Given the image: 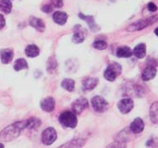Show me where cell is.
<instances>
[{
	"label": "cell",
	"mask_w": 158,
	"mask_h": 148,
	"mask_svg": "<svg viewBox=\"0 0 158 148\" xmlns=\"http://www.w3.org/2000/svg\"><path fill=\"white\" fill-rule=\"evenodd\" d=\"M28 127V120L17 121L8 125L0 132V141L9 142L17 139L21 132Z\"/></svg>",
	"instance_id": "1"
},
{
	"label": "cell",
	"mask_w": 158,
	"mask_h": 148,
	"mask_svg": "<svg viewBox=\"0 0 158 148\" xmlns=\"http://www.w3.org/2000/svg\"><path fill=\"white\" fill-rule=\"evenodd\" d=\"M158 22V15L155 16H152V17L147 18V19H139L135 21L131 24L128 26L127 29V31L128 32H135L140 31L142 29H146L148 26L152 25L155 23Z\"/></svg>",
	"instance_id": "2"
},
{
	"label": "cell",
	"mask_w": 158,
	"mask_h": 148,
	"mask_svg": "<svg viewBox=\"0 0 158 148\" xmlns=\"http://www.w3.org/2000/svg\"><path fill=\"white\" fill-rule=\"evenodd\" d=\"M60 125L65 128H75L78 124L76 115L73 111H64L59 117Z\"/></svg>",
	"instance_id": "3"
},
{
	"label": "cell",
	"mask_w": 158,
	"mask_h": 148,
	"mask_svg": "<svg viewBox=\"0 0 158 148\" xmlns=\"http://www.w3.org/2000/svg\"><path fill=\"white\" fill-rule=\"evenodd\" d=\"M121 71H122V68L121 65H119L118 63H113L107 66L104 73V77L108 81L113 82L121 74Z\"/></svg>",
	"instance_id": "4"
},
{
	"label": "cell",
	"mask_w": 158,
	"mask_h": 148,
	"mask_svg": "<svg viewBox=\"0 0 158 148\" xmlns=\"http://www.w3.org/2000/svg\"><path fill=\"white\" fill-rule=\"evenodd\" d=\"M91 105L94 110L98 113L106 112L110 107L109 103L107 102L106 100L102 96H100V95H96V96L92 98Z\"/></svg>",
	"instance_id": "5"
},
{
	"label": "cell",
	"mask_w": 158,
	"mask_h": 148,
	"mask_svg": "<svg viewBox=\"0 0 158 148\" xmlns=\"http://www.w3.org/2000/svg\"><path fill=\"white\" fill-rule=\"evenodd\" d=\"M57 139V132L55 128L53 127H48L46 128L42 133L41 140L42 142L46 146H50L55 142Z\"/></svg>",
	"instance_id": "6"
},
{
	"label": "cell",
	"mask_w": 158,
	"mask_h": 148,
	"mask_svg": "<svg viewBox=\"0 0 158 148\" xmlns=\"http://www.w3.org/2000/svg\"><path fill=\"white\" fill-rule=\"evenodd\" d=\"M88 106H89L88 100H87L85 98L81 97V98H79V99H76L74 102L72 103V111H73L75 115H80L81 114L85 109L88 108Z\"/></svg>",
	"instance_id": "7"
},
{
	"label": "cell",
	"mask_w": 158,
	"mask_h": 148,
	"mask_svg": "<svg viewBox=\"0 0 158 148\" xmlns=\"http://www.w3.org/2000/svg\"><path fill=\"white\" fill-rule=\"evenodd\" d=\"M73 31H74V35L72 37V42L75 44L83 43L85 40V35H86L85 29L82 28L81 25L77 24L75 26Z\"/></svg>",
	"instance_id": "8"
},
{
	"label": "cell",
	"mask_w": 158,
	"mask_h": 148,
	"mask_svg": "<svg viewBox=\"0 0 158 148\" xmlns=\"http://www.w3.org/2000/svg\"><path fill=\"white\" fill-rule=\"evenodd\" d=\"M118 109L122 114H127L131 111L134 107V102L130 98H125L121 100L117 104Z\"/></svg>",
	"instance_id": "9"
},
{
	"label": "cell",
	"mask_w": 158,
	"mask_h": 148,
	"mask_svg": "<svg viewBox=\"0 0 158 148\" xmlns=\"http://www.w3.org/2000/svg\"><path fill=\"white\" fill-rule=\"evenodd\" d=\"M78 16L81 18V19L84 20V21H85L89 26V29L91 30L93 33H97L101 30V27H99L98 24L95 23V19L93 16H89V15H85L82 13H80Z\"/></svg>",
	"instance_id": "10"
},
{
	"label": "cell",
	"mask_w": 158,
	"mask_h": 148,
	"mask_svg": "<svg viewBox=\"0 0 158 148\" xmlns=\"http://www.w3.org/2000/svg\"><path fill=\"white\" fill-rule=\"evenodd\" d=\"M40 107L45 112H52L55 108V100L51 96L42 99L40 101Z\"/></svg>",
	"instance_id": "11"
},
{
	"label": "cell",
	"mask_w": 158,
	"mask_h": 148,
	"mask_svg": "<svg viewBox=\"0 0 158 148\" xmlns=\"http://www.w3.org/2000/svg\"><path fill=\"white\" fill-rule=\"evenodd\" d=\"M144 127H145V124H144L142 119L140 117H137L131 123L130 131H131L133 134H139L143 131Z\"/></svg>",
	"instance_id": "12"
},
{
	"label": "cell",
	"mask_w": 158,
	"mask_h": 148,
	"mask_svg": "<svg viewBox=\"0 0 158 148\" xmlns=\"http://www.w3.org/2000/svg\"><path fill=\"white\" fill-rule=\"evenodd\" d=\"M98 83H99V80L97 78H94V77L86 78L85 80H83V83H82V91L85 92L92 91L96 87Z\"/></svg>",
	"instance_id": "13"
},
{
	"label": "cell",
	"mask_w": 158,
	"mask_h": 148,
	"mask_svg": "<svg viewBox=\"0 0 158 148\" xmlns=\"http://www.w3.org/2000/svg\"><path fill=\"white\" fill-rule=\"evenodd\" d=\"M156 75V69L155 66H148L145 69L141 74V79L144 81H149L151 80H153Z\"/></svg>",
	"instance_id": "14"
},
{
	"label": "cell",
	"mask_w": 158,
	"mask_h": 148,
	"mask_svg": "<svg viewBox=\"0 0 158 148\" xmlns=\"http://www.w3.org/2000/svg\"><path fill=\"white\" fill-rule=\"evenodd\" d=\"M29 25L35 28L37 31L44 32L45 29V24L44 23V21L41 19L36 17H30L29 20Z\"/></svg>",
	"instance_id": "15"
},
{
	"label": "cell",
	"mask_w": 158,
	"mask_h": 148,
	"mask_svg": "<svg viewBox=\"0 0 158 148\" xmlns=\"http://www.w3.org/2000/svg\"><path fill=\"white\" fill-rule=\"evenodd\" d=\"M0 57L3 64H9L14 58V51L11 49H3L0 51Z\"/></svg>",
	"instance_id": "16"
},
{
	"label": "cell",
	"mask_w": 158,
	"mask_h": 148,
	"mask_svg": "<svg viewBox=\"0 0 158 148\" xmlns=\"http://www.w3.org/2000/svg\"><path fill=\"white\" fill-rule=\"evenodd\" d=\"M68 19V15L65 12L57 11L53 15V20L59 25H64Z\"/></svg>",
	"instance_id": "17"
},
{
	"label": "cell",
	"mask_w": 158,
	"mask_h": 148,
	"mask_svg": "<svg viewBox=\"0 0 158 148\" xmlns=\"http://www.w3.org/2000/svg\"><path fill=\"white\" fill-rule=\"evenodd\" d=\"M133 54L138 59H143L147 54V46L143 43L139 44L133 49Z\"/></svg>",
	"instance_id": "18"
},
{
	"label": "cell",
	"mask_w": 158,
	"mask_h": 148,
	"mask_svg": "<svg viewBox=\"0 0 158 148\" xmlns=\"http://www.w3.org/2000/svg\"><path fill=\"white\" fill-rule=\"evenodd\" d=\"M132 54L133 51L128 46H121L116 50V56L118 58H129Z\"/></svg>",
	"instance_id": "19"
},
{
	"label": "cell",
	"mask_w": 158,
	"mask_h": 148,
	"mask_svg": "<svg viewBox=\"0 0 158 148\" xmlns=\"http://www.w3.org/2000/svg\"><path fill=\"white\" fill-rule=\"evenodd\" d=\"M150 119L154 124H158V101L152 104L149 111Z\"/></svg>",
	"instance_id": "20"
},
{
	"label": "cell",
	"mask_w": 158,
	"mask_h": 148,
	"mask_svg": "<svg viewBox=\"0 0 158 148\" xmlns=\"http://www.w3.org/2000/svg\"><path fill=\"white\" fill-rule=\"evenodd\" d=\"M86 142V141L84 139H73L71 141H69L65 144H64L60 146V147H67V148H78V147H83L85 144Z\"/></svg>",
	"instance_id": "21"
},
{
	"label": "cell",
	"mask_w": 158,
	"mask_h": 148,
	"mask_svg": "<svg viewBox=\"0 0 158 148\" xmlns=\"http://www.w3.org/2000/svg\"><path fill=\"white\" fill-rule=\"evenodd\" d=\"M25 54L29 58H35L40 55V50L37 45L35 44H29L25 48Z\"/></svg>",
	"instance_id": "22"
},
{
	"label": "cell",
	"mask_w": 158,
	"mask_h": 148,
	"mask_svg": "<svg viewBox=\"0 0 158 148\" xmlns=\"http://www.w3.org/2000/svg\"><path fill=\"white\" fill-rule=\"evenodd\" d=\"M28 68H29L28 62L23 58H20V59L16 60V61L15 62V65H14V69L16 71H20L22 70H25V69Z\"/></svg>",
	"instance_id": "23"
},
{
	"label": "cell",
	"mask_w": 158,
	"mask_h": 148,
	"mask_svg": "<svg viewBox=\"0 0 158 148\" xmlns=\"http://www.w3.org/2000/svg\"><path fill=\"white\" fill-rule=\"evenodd\" d=\"M61 86L64 90H66L69 92H72V91H75V80H72V79H64L61 83Z\"/></svg>",
	"instance_id": "24"
},
{
	"label": "cell",
	"mask_w": 158,
	"mask_h": 148,
	"mask_svg": "<svg viewBox=\"0 0 158 148\" xmlns=\"http://www.w3.org/2000/svg\"><path fill=\"white\" fill-rule=\"evenodd\" d=\"M0 10L8 15L12 11V3L10 0H0Z\"/></svg>",
	"instance_id": "25"
},
{
	"label": "cell",
	"mask_w": 158,
	"mask_h": 148,
	"mask_svg": "<svg viewBox=\"0 0 158 148\" xmlns=\"http://www.w3.org/2000/svg\"><path fill=\"white\" fill-rule=\"evenodd\" d=\"M41 125V121L36 117H31L28 119V127L29 130H36Z\"/></svg>",
	"instance_id": "26"
},
{
	"label": "cell",
	"mask_w": 158,
	"mask_h": 148,
	"mask_svg": "<svg viewBox=\"0 0 158 148\" xmlns=\"http://www.w3.org/2000/svg\"><path fill=\"white\" fill-rule=\"evenodd\" d=\"M56 68H57V60H55L54 56L49 57L47 61V71L52 74L56 70Z\"/></svg>",
	"instance_id": "27"
},
{
	"label": "cell",
	"mask_w": 158,
	"mask_h": 148,
	"mask_svg": "<svg viewBox=\"0 0 158 148\" xmlns=\"http://www.w3.org/2000/svg\"><path fill=\"white\" fill-rule=\"evenodd\" d=\"M107 46L108 44L105 40H96L93 43V48L96 49L98 50H104L107 48Z\"/></svg>",
	"instance_id": "28"
},
{
	"label": "cell",
	"mask_w": 158,
	"mask_h": 148,
	"mask_svg": "<svg viewBox=\"0 0 158 148\" xmlns=\"http://www.w3.org/2000/svg\"><path fill=\"white\" fill-rule=\"evenodd\" d=\"M54 9V7H53V4L52 3H48V4H44V5L41 8V10L45 13V14H49L51 13Z\"/></svg>",
	"instance_id": "29"
},
{
	"label": "cell",
	"mask_w": 158,
	"mask_h": 148,
	"mask_svg": "<svg viewBox=\"0 0 158 148\" xmlns=\"http://www.w3.org/2000/svg\"><path fill=\"white\" fill-rule=\"evenodd\" d=\"M49 1L55 8H62L64 6L63 0H49Z\"/></svg>",
	"instance_id": "30"
},
{
	"label": "cell",
	"mask_w": 158,
	"mask_h": 148,
	"mask_svg": "<svg viewBox=\"0 0 158 148\" xmlns=\"http://www.w3.org/2000/svg\"><path fill=\"white\" fill-rule=\"evenodd\" d=\"M147 9L151 12H156L157 10V6L154 3H149L147 4Z\"/></svg>",
	"instance_id": "31"
},
{
	"label": "cell",
	"mask_w": 158,
	"mask_h": 148,
	"mask_svg": "<svg viewBox=\"0 0 158 148\" xmlns=\"http://www.w3.org/2000/svg\"><path fill=\"white\" fill-rule=\"evenodd\" d=\"M6 24L5 19H4V17L3 15H0V29H2L3 28H4V26Z\"/></svg>",
	"instance_id": "32"
},
{
	"label": "cell",
	"mask_w": 158,
	"mask_h": 148,
	"mask_svg": "<svg viewBox=\"0 0 158 148\" xmlns=\"http://www.w3.org/2000/svg\"><path fill=\"white\" fill-rule=\"evenodd\" d=\"M154 32H155L156 35V36H157V37H158V27H157V28H156V29H155V31H154Z\"/></svg>",
	"instance_id": "33"
},
{
	"label": "cell",
	"mask_w": 158,
	"mask_h": 148,
	"mask_svg": "<svg viewBox=\"0 0 158 148\" xmlns=\"http://www.w3.org/2000/svg\"><path fill=\"white\" fill-rule=\"evenodd\" d=\"M3 147H4V146H3V143L0 142V148H3Z\"/></svg>",
	"instance_id": "34"
}]
</instances>
